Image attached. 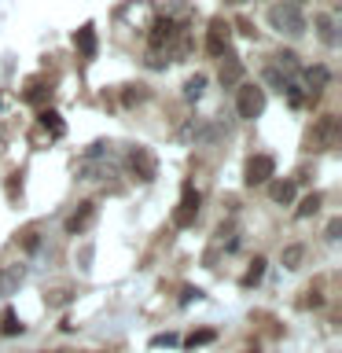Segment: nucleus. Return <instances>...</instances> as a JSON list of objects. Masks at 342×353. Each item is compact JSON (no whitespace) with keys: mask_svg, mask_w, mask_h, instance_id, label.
I'll list each match as a JSON object with an SVG mask.
<instances>
[{"mask_svg":"<svg viewBox=\"0 0 342 353\" xmlns=\"http://www.w3.org/2000/svg\"><path fill=\"white\" fill-rule=\"evenodd\" d=\"M74 44H77V52H81L85 59H92V55H96V30L85 22V26L74 33Z\"/></svg>","mask_w":342,"mask_h":353,"instance_id":"nucleus-12","label":"nucleus"},{"mask_svg":"<svg viewBox=\"0 0 342 353\" xmlns=\"http://www.w3.org/2000/svg\"><path fill=\"white\" fill-rule=\"evenodd\" d=\"M291 4H302V0H291Z\"/></svg>","mask_w":342,"mask_h":353,"instance_id":"nucleus-33","label":"nucleus"},{"mask_svg":"<svg viewBox=\"0 0 342 353\" xmlns=\"http://www.w3.org/2000/svg\"><path fill=\"white\" fill-rule=\"evenodd\" d=\"M92 221H96V203H92V199H85V203H77V210L63 221V228H66V236H81Z\"/></svg>","mask_w":342,"mask_h":353,"instance_id":"nucleus-7","label":"nucleus"},{"mask_svg":"<svg viewBox=\"0 0 342 353\" xmlns=\"http://www.w3.org/2000/svg\"><path fill=\"white\" fill-rule=\"evenodd\" d=\"M316 33L324 44H339V33H335V19L331 15H316Z\"/></svg>","mask_w":342,"mask_h":353,"instance_id":"nucleus-16","label":"nucleus"},{"mask_svg":"<svg viewBox=\"0 0 342 353\" xmlns=\"http://www.w3.org/2000/svg\"><path fill=\"white\" fill-rule=\"evenodd\" d=\"M0 331H4V335H22V320H19L15 309H4V316H0Z\"/></svg>","mask_w":342,"mask_h":353,"instance_id":"nucleus-19","label":"nucleus"},{"mask_svg":"<svg viewBox=\"0 0 342 353\" xmlns=\"http://www.w3.org/2000/svg\"><path fill=\"white\" fill-rule=\"evenodd\" d=\"M228 37H232V26L225 19H214L210 22V33H206V52L210 55H225L228 52Z\"/></svg>","mask_w":342,"mask_h":353,"instance_id":"nucleus-8","label":"nucleus"},{"mask_svg":"<svg viewBox=\"0 0 342 353\" xmlns=\"http://www.w3.org/2000/svg\"><path fill=\"white\" fill-rule=\"evenodd\" d=\"M265 276V258H254L250 261V269H247V276H243V287H254Z\"/></svg>","mask_w":342,"mask_h":353,"instance_id":"nucleus-23","label":"nucleus"},{"mask_svg":"<svg viewBox=\"0 0 342 353\" xmlns=\"http://www.w3.org/2000/svg\"><path fill=\"white\" fill-rule=\"evenodd\" d=\"M66 298H70V294H66V291H55V294L48 298V302H52V305H63V302H66Z\"/></svg>","mask_w":342,"mask_h":353,"instance_id":"nucleus-31","label":"nucleus"},{"mask_svg":"<svg viewBox=\"0 0 342 353\" xmlns=\"http://www.w3.org/2000/svg\"><path fill=\"white\" fill-rule=\"evenodd\" d=\"M151 52H162V48H170V44L177 41V22L173 19H154L151 22Z\"/></svg>","mask_w":342,"mask_h":353,"instance_id":"nucleus-9","label":"nucleus"},{"mask_svg":"<svg viewBox=\"0 0 342 353\" xmlns=\"http://www.w3.org/2000/svg\"><path fill=\"white\" fill-rule=\"evenodd\" d=\"M272 176H276V159L272 154H250L247 170H243V181L254 188V184H269Z\"/></svg>","mask_w":342,"mask_h":353,"instance_id":"nucleus-5","label":"nucleus"},{"mask_svg":"<svg viewBox=\"0 0 342 353\" xmlns=\"http://www.w3.org/2000/svg\"><path fill=\"white\" fill-rule=\"evenodd\" d=\"M37 118H41V125L48 129L52 137H63V132H66V125H63V118H59V110H52V107H48V110H41Z\"/></svg>","mask_w":342,"mask_h":353,"instance_id":"nucleus-15","label":"nucleus"},{"mask_svg":"<svg viewBox=\"0 0 342 353\" xmlns=\"http://www.w3.org/2000/svg\"><path fill=\"white\" fill-rule=\"evenodd\" d=\"M199 206H203V195H199L195 188H184L181 203L173 210V228H192L195 217H199Z\"/></svg>","mask_w":342,"mask_h":353,"instance_id":"nucleus-4","label":"nucleus"},{"mask_svg":"<svg viewBox=\"0 0 342 353\" xmlns=\"http://www.w3.org/2000/svg\"><path fill=\"white\" fill-rule=\"evenodd\" d=\"M239 77H243V59L232 55V52H225V63H221V85H236Z\"/></svg>","mask_w":342,"mask_h":353,"instance_id":"nucleus-11","label":"nucleus"},{"mask_svg":"<svg viewBox=\"0 0 342 353\" xmlns=\"http://www.w3.org/2000/svg\"><path fill=\"white\" fill-rule=\"evenodd\" d=\"M143 99H148V88H143V85H129V92H125V103L132 107V103H143Z\"/></svg>","mask_w":342,"mask_h":353,"instance_id":"nucleus-25","label":"nucleus"},{"mask_svg":"<svg viewBox=\"0 0 342 353\" xmlns=\"http://www.w3.org/2000/svg\"><path fill=\"white\" fill-rule=\"evenodd\" d=\"M339 232H342V217H335V221L328 225V239H339Z\"/></svg>","mask_w":342,"mask_h":353,"instance_id":"nucleus-30","label":"nucleus"},{"mask_svg":"<svg viewBox=\"0 0 342 353\" xmlns=\"http://www.w3.org/2000/svg\"><path fill=\"white\" fill-rule=\"evenodd\" d=\"M269 26L276 33H287V37H302L305 33V15L298 4H272L269 8Z\"/></svg>","mask_w":342,"mask_h":353,"instance_id":"nucleus-1","label":"nucleus"},{"mask_svg":"<svg viewBox=\"0 0 342 353\" xmlns=\"http://www.w3.org/2000/svg\"><path fill=\"white\" fill-rule=\"evenodd\" d=\"M199 294H203L199 287H184V291H181V305H188V302H192V298H199Z\"/></svg>","mask_w":342,"mask_h":353,"instance_id":"nucleus-29","label":"nucleus"},{"mask_svg":"<svg viewBox=\"0 0 342 353\" xmlns=\"http://www.w3.org/2000/svg\"><path fill=\"white\" fill-rule=\"evenodd\" d=\"M320 203H324V199H320L316 192H313V195H305L302 203H298V210H294V217H313L316 210H320Z\"/></svg>","mask_w":342,"mask_h":353,"instance_id":"nucleus-21","label":"nucleus"},{"mask_svg":"<svg viewBox=\"0 0 342 353\" xmlns=\"http://www.w3.org/2000/svg\"><path fill=\"white\" fill-rule=\"evenodd\" d=\"M203 88H206V74H195V77H188L184 81V99L192 103V99L203 96Z\"/></svg>","mask_w":342,"mask_h":353,"instance_id":"nucleus-20","label":"nucleus"},{"mask_svg":"<svg viewBox=\"0 0 342 353\" xmlns=\"http://www.w3.org/2000/svg\"><path fill=\"white\" fill-rule=\"evenodd\" d=\"M236 110H239V118H261V110H265V88L261 85H243L239 88V99H236Z\"/></svg>","mask_w":342,"mask_h":353,"instance_id":"nucleus-3","label":"nucleus"},{"mask_svg":"<svg viewBox=\"0 0 342 353\" xmlns=\"http://www.w3.org/2000/svg\"><path fill=\"white\" fill-rule=\"evenodd\" d=\"M225 4H243V0H225Z\"/></svg>","mask_w":342,"mask_h":353,"instance_id":"nucleus-32","label":"nucleus"},{"mask_svg":"<svg viewBox=\"0 0 342 353\" xmlns=\"http://www.w3.org/2000/svg\"><path fill=\"white\" fill-rule=\"evenodd\" d=\"M276 63H280L283 70H298V55L294 52H280V55H276Z\"/></svg>","mask_w":342,"mask_h":353,"instance_id":"nucleus-26","label":"nucleus"},{"mask_svg":"<svg viewBox=\"0 0 342 353\" xmlns=\"http://www.w3.org/2000/svg\"><path fill=\"white\" fill-rule=\"evenodd\" d=\"M214 335H217V331H214V327H203V331H192V335H188V339H184V346H188V350H195V346H206V342H214Z\"/></svg>","mask_w":342,"mask_h":353,"instance_id":"nucleus-22","label":"nucleus"},{"mask_svg":"<svg viewBox=\"0 0 342 353\" xmlns=\"http://www.w3.org/2000/svg\"><path fill=\"white\" fill-rule=\"evenodd\" d=\"M22 247H26V250H37V247H41L37 228H26V232H22Z\"/></svg>","mask_w":342,"mask_h":353,"instance_id":"nucleus-27","label":"nucleus"},{"mask_svg":"<svg viewBox=\"0 0 342 353\" xmlns=\"http://www.w3.org/2000/svg\"><path fill=\"white\" fill-rule=\"evenodd\" d=\"M328 81H331V74H328V66H309L305 70V85H309V92L313 96H320L328 88Z\"/></svg>","mask_w":342,"mask_h":353,"instance_id":"nucleus-14","label":"nucleus"},{"mask_svg":"<svg viewBox=\"0 0 342 353\" xmlns=\"http://www.w3.org/2000/svg\"><path fill=\"white\" fill-rule=\"evenodd\" d=\"M22 280H26V265H4L0 269V298H8V294H15L19 287H22Z\"/></svg>","mask_w":342,"mask_h":353,"instance_id":"nucleus-10","label":"nucleus"},{"mask_svg":"<svg viewBox=\"0 0 342 353\" xmlns=\"http://www.w3.org/2000/svg\"><path fill=\"white\" fill-rule=\"evenodd\" d=\"M48 92H52V88L44 85V81H30L26 92H22V99H26V103H44V99H48Z\"/></svg>","mask_w":342,"mask_h":353,"instance_id":"nucleus-18","label":"nucleus"},{"mask_svg":"<svg viewBox=\"0 0 342 353\" xmlns=\"http://www.w3.org/2000/svg\"><path fill=\"white\" fill-rule=\"evenodd\" d=\"M265 81H269L272 88H280V92L291 85V81H287V74H280V66H269V70H265Z\"/></svg>","mask_w":342,"mask_h":353,"instance_id":"nucleus-24","label":"nucleus"},{"mask_svg":"<svg viewBox=\"0 0 342 353\" xmlns=\"http://www.w3.org/2000/svg\"><path fill=\"white\" fill-rule=\"evenodd\" d=\"M129 173L137 176V181H154V173H159V162H154V154L148 148H132L129 151Z\"/></svg>","mask_w":342,"mask_h":353,"instance_id":"nucleus-6","label":"nucleus"},{"mask_svg":"<svg viewBox=\"0 0 342 353\" xmlns=\"http://www.w3.org/2000/svg\"><path fill=\"white\" fill-rule=\"evenodd\" d=\"M335 140H339V118L335 114H320L313 121V129H309V137H305V148L309 151H324V148H335Z\"/></svg>","mask_w":342,"mask_h":353,"instance_id":"nucleus-2","label":"nucleus"},{"mask_svg":"<svg viewBox=\"0 0 342 353\" xmlns=\"http://www.w3.org/2000/svg\"><path fill=\"white\" fill-rule=\"evenodd\" d=\"M302 258H305V247H302V243H291V247H283V254H280L283 269H298V265H302Z\"/></svg>","mask_w":342,"mask_h":353,"instance_id":"nucleus-17","label":"nucleus"},{"mask_svg":"<svg viewBox=\"0 0 342 353\" xmlns=\"http://www.w3.org/2000/svg\"><path fill=\"white\" fill-rule=\"evenodd\" d=\"M269 199L280 206H291L294 203V181H272L269 184Z\"/></svg>","mask_w":342,"mask_h":353,"instance_id":"nucleus-13","label":"nucleus"},{"mask_svg":"<svg viewBox=\"0 0 342 353\" xmlns=\"http://www.w3.org/2000/svg\"><path fill=\"white\" fill-rule=\"evenodd\" d=\"M151 346H177V335H170V331H165V335H154Z\"/></svg>","mask_w":342,"mask_h":353,"instance_id":"nucleus-28","label":"nucleus"}]
</instances>
